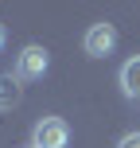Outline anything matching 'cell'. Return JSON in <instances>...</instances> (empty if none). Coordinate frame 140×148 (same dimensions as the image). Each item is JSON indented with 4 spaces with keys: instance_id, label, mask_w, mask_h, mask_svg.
Wrapping results in <instances>:
<instances>
[{
    "instance_id": "obj_5",
    "label": "cell",
    "mask_w": 140,
    "mask_h": 148,
    "mask_svg": "<svg viewBox=\"0 0 140 148\" xmlns=\"http://www.w3.org/2000/svg\"><path fill=\"white\" fill-rule=\"evenodd\" d=\"M20 101V90L12 86V78H0V109H12Z\"/></svg>"
},
{
    "instance_id": "obj_1",
    "label": "cell",
    "mask_w": 140,
    "mask_h": 148,
    "mask_svg": "<svg viewBox=\"0 0 140 148\" xmlns=\"http://www.w3.org/2000/svg\"><path fill=\"white\" fill-rule=\"evenodd\" d=\"M70 144V125L62 117H39L31 129V148H66Z\"/></svg>"
},
{
    "instance_id": "obj_6",
    "label": "cell",
    "mask_w": 140,
    "mask_h": 148,
    "mask_svg": "<svg viewBox=\"0 0 140 148\" xmlns=\"http://www.w3.org/2000/svg\"><path fill=\"white\" fill-rule=\"evenodd\" d=\"M117 148H140V129H132V133H125L117 140Z\"/></svg>"
},
{
    "instance_id": "obj_2",
    "label": "cell",
    "mask_w": 140,
    "mask_h": 148,
    "mask_svg": "<svg viewBox=\"0 0 140 148\" xmlns=\"http://www.w3.org/2000/svg\"><path fill=\"white\" fill-rule=\"evenodd\" d=\"M47 66H51V55H47V47H39V43H27L20 55H16V78H20V82L43 78Z\"/></svg>"
},
{
    "instance_id": "obj_3",
    "label": "cell",
    "mask_w": 140,
    "mask_h": 148,
    "mask_svg": "<svg viewBox=\"0 0 140 148\" xmlns=\"http://www.w3.org/2000/svg\"><path fill=\"white\" fill-rule=\"evenodd\" d=\"M82 47H86L89 59L113 55V47H117V27H113V23H89V31L82 35Z\"/></svg>"
},
{
    "instance_id": "obj_7",
    "label": "cell",
    "mask_w": 140,
    "mask_h": 148,
    "mask_svg": "<svg viewBox=\"0 0 140 148\" xmlns=\"http://www.w3.org/2000/svg\"><path fill=\"white\" fill-rule=\"evenodd\" d=\"M4 39H8V35H4V23H0V47H4Z\"/></svg>"
},
{
    "instance_id": "obj_8",
    "label": "cell",
    "mask_w": 140,
    "mask_h": 148,
    "mask_svg": "<svg viewBox=\"0 0 140 148\" xmlns=\"http://www.w3.org/2000/svg\"><path fill=\"white\" fill-rule=\"evenodd\" d=\"M27 148H31V144H27Z\"/></svg>"
},
{
    "instance_id": "obj_4",
    "label": "cell",
    "mask_w": 140,
    "mask_h": 148,
    "mask_svg": "<svg viewBox=\"0 0 140 148\" xmlns=\"http://www.w3.org/2000/svg\"><path fill=\"white\" fill-rule=\"evenodd\" d=\"M117 82H121V94H125L128 101H140V55H132V59L121 66Z\"/></svg>"
}]
</instances>
